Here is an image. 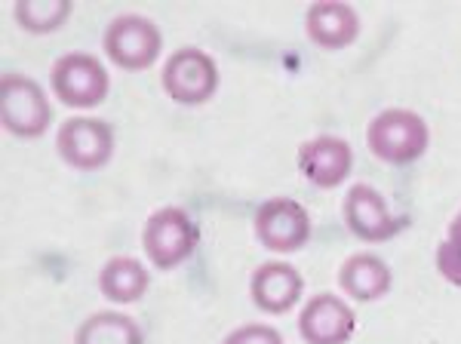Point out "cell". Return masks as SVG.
I'll list each match as a JSON object with an SVG mask.
<instances>
[{
  "label": "cell",
  "mask_w": 461,
  "mask_h": 344,
  "mask_svg": "<svg viewBox=\"0 0 461 344\" xmlns=\"http://www.w3.org/2000/svg\"><path fill=\"white\" fill-rule=\"evenodd\" d=\"M369 151L384 163H409L425 154L430 132L428 123L415 111L406 108H388L369 123L366 132Z\"/></svg>",
  "instance_id": "6da1fadb"
},
{
  "label": "cell",
  "mask_w": 461,
  "mask_h": 344,
  "mask_svg": "<svg viewBox=\"0 0 461 344\" xmlns=\"http://www.w3.org/2000/svg\"><path fill=\"white\" fill-rule=\"evenodd\" d=\"M142 246L154 267L169 271V267L182 265L185 258H191V252L197 246V224L188 219L185 209L163 206L145 222Z\"/></svg>",
  "instance_id": "7a4b0ae2"
},
{
  "label": "cell",
  "mask_w": 461,
  "mask_h": 344,
  "mask_svg": "<svg viewBox=\"0 0 461 344\" xmlns=\"http://www.w3.org/2000/svg\"><path fill=\"white\" fill-rule=\"evenodd\" d=\"M0 117L6 132L19 139H37L50 126V102L41 84H34L25 74H4L0 80Z\"/></svg>",
  "instance_id": "3957f363"
},
{
  "label": "cell",
  "mask_w": 461,
  "mask_h": 344,
  "mask_svg": "<svg viewBox=\"0 0 461 344\" xmlns=\"http://www.w3.org/2000/svg\"><path fill=\"white\" fill-rule=\"evenodd\" d=\"M50 84L59 99L71 108H93V104L105 102L111 80L99 59L86 56V52H68V56L56 59Z\"/></svg>",
  "instance_id": "277c9868"
},
{
  "label": "cell",
  "mask_w": 461,
  "mask_h": 344,
  "mask_svg": "<svg viewBox=\"0 0 461 344\" xmlns=\"http://www.w3.org/2000/svg\"><path fill=\"white\" fill-rule=\"evenodd\" d=\"M163 89L178 104H203L219 89V68L203 50H176L163 68Z\"/></svg>",
  "instance_id": "5b68a950"
},
{
  "label": "cell",
  "mask_w": 461,
  "mask_h": 344,
  "mask_svg": "<svg viewBox=\"0 0 461 344\" xmlns=\"http://www.w3.org/2000/svg\"><path fill=\"white\" fill-rule=\"evenodd\" d=\"M163 37L151 19L126 13L117 16L105 32V52L111 62H117L126 71H145L158 62Z\"/></svg>",
  "instance_id": "8992f818"
},
{
  "label": "cell",
  "mask_w": 461,
  "mask_h": 344,
  "mask_svg": "<svg viewBox=\"0 0 461 344\" xmlns=\"http://www.w3.org/2000/svg\"><path fill=\"white\" fill-rule=\"evenodd\" d=\"M56 148L62 160L74 169H99L114 154V130L105 121L74 117L59 130Z\"/></svg>",
  "instance_id": "52a82bcc"
},
{
  "label": "cell",
  "mask_w": 461,
  "mask_h": 344,
  "mask_svg": "<svg viewBox=\"0 0 461 344\" xmlns=\"http://www.w3.org/2000/svg\"><path fill=\"white\" fill-rule=\"evenodd\" d=\"M345 224L354 237L366 243H382L406 228L403 215H393L388 200L369 185H354L345 197Z\"/></svg>",
  "instance_id": "ba28073f"
},
{
  "label": "cell",
  "mask_w": 461,
  "mask_h": 344,
  "mask_svg": "<svg viewBox=\"0 0 461 344\" xmlns=\"http://www.w3.org/2000/svg\"><path fill=\"white\" fill-rule=\"evenodd\" d=\"M256 237L274 252H295L308 243L311 219L295 200L274 197L256 213Z\"/></svg>",
  "instance_id": "9c48e42d"
},
{
  "label": "cell",
  "mask_w": 461,
  "mask_h": 344,
  "mask_svg": "<svg viewBox=\"0 0 461 344\" xmlns=\"http://www.w3.org/2000/svg\"><path fill=\"white\" fill-rule=\"evenodd\" d=\"M351 145L339 136H317L299 148V169L317 188H336L351 172Z\"/></svg>",
  "instance_id": "30bf717a"
},
{
  "label": "cell",
  "mask_w": 461,
  "mask_h": 344,
  "mask_svg": "<svg viewBox=\"0 0 461 344\" xmlns=\"http://www.w3.org/2000/svg\"><path fill=\"white\" fill-rule=\"evenodd\" d=\"M299 329L308 344H345L354 335V311L336 295H314L304 304Z\"/></svg>",
  "instance_id": "8fae6325"
},
{
  "label": "cell",
  "mask_w": 461,
  "mask_h": 344,
  "mask_svg": "<svg viewBox=\"0 0 461 344\" xmlns=\"http://www.w3.org/2000/svg\"><path fill=\"white\" fill-rule=\"evenodd\" d=\"M302 276L293 265H284V261H267V265L258 267L252 274L249 293L256 308H262L267 313H284L299 302L302 295Z\"/></svg>",
  "instance_id": "7c38bea8"
},
{
  "label": "cell",
  "mask_w": 461,
  "mask_h": 344,
  "mask_svg": "<svg viewBox=\"0 0 461 344\" xmlns=\"http://www.w3.org/2000/svg\"><path fill=\"white\" fill-rule=\"evenodd\" d=\"M304 25L311 41L323 50H341L360 34V19L348 4H314L304 16Z\"/></svg>",
  "instance_id": "4fadbf2b"
},
{
  "label": "cell",
  "mask_w": 461,
  "mask_h": 344,
  "mask_svg": "<svg viewBox=\"0 0 461 344\" xmlns=\"http://www.w3.org/2000/svg\"><path fill=\"white\" fill-rule=\"evenodd\" d=\"M339 283L357 302H375V298L388 295L391 267L378 256H373V252H360V256H351L341 265Z\"/></svg>",
  "instance_id": "5bb4252c"
},
{
  "label": "cell",
  "mask_w": 461,
  "mask_h": 344,
  "mask_svg": "<svg viewBox=\"0 0 461 344\" xmlns=\"http://www.w3.org/2000/svg\"><path fill=\"white\" fill-rule=\"evenodd\" d=\"M148 283H151V274L142 267V261L121 256V258H111L99 274V289L102 295L111 298V302H139L148 293Z\"/></svg>",
  "instance_id": "9a60e30c"
},
{
  "label": "cell",
  "mask_w": 461,
  "mask_h": 344,
  "mask_svg": "<svg viewBox=\"0 0 461 344\" xmlns=\"http://www.w3.org/2000/svg\"><path fill=\"white\" fill-rule=\"evenodd\" d=\"M74 344H145L136 320L117 311H99L80 323Z\"/></svg>",
  "instance_id": "2e32d148"
},
{
  "label": "cell",
  "mask_w": 461,
  "mask_h": 344,
  "mask_svg": "<svg viewBox=\"0 0 461 344\" xmlns=\"http://www.w3.org/2000/svg\"><path fill=\"white\" fill-rule=\"evenodd\" d=\"M71 16V4L68 0H53V4H37V0H25L16 6V22L25 32L32 34H47L56 32L65 19Z\"/></svg>",
  "instance_id": "e0dca14e"
},
{
  "label": "cell",
  "mask_w": 461,
  "mask_h": 344,
  "mask_svg": "<svg viewBox=\"0 0 461 344\" xmlns=\"http://www.w3.org/2000/svg\"><path fill=\"white\" fill-rule=\"evenodd\" d=\"M437 271H440L452 286H461V213L452 219L446 240L437 246Z\"/></svg>",
  "instance_id": "ac0fdd59"
},
{
  "label": "cell",
  "mask_w": 461,
  "mask_h": 344,
  "mask_svg": "<svg viewBox=\"0 0 461 344\" xmlns=\"http://www.w3.org/2000/svg\"><path fill=\"white\" fill-rule=\"evenodd\" d=\"M221 344H284V339H280L277 329L249 323V326L234 329V332H230Z\"/></svg>",
  "instance_id": "d6986e66"
}]
</instances>
